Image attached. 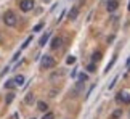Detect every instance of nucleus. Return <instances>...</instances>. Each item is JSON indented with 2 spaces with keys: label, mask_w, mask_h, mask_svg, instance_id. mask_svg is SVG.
Instances as JSON below:
<instances>
[{
  "label": "nucleus",
  "mask_w": 130,
  "mask_h": 119,
  "mask_svg": "<svg viewBox=\"0 0 130 119\" xmlns=\"http://www.w3.org/2000/svg\"><path fill=\"white\" fill-rule=\"evenodd\" d=\"M3 23L7 24V26H10V27L16 26V24H18V18H16V14H14L11 10H7V11L3 13Z\"/></svg>",
  "instance_id": "obj_1"
},
{
  "label": "nucleus",
  "mask_w": 130,
  "mask_h": 119,
  "mask_svg": "<svg viewBox=\"0 0 130 119\" xmlns=\"http://www.w3.org/2000/svg\"><path fill=\"white\" fill-rule=\"evenodd\" d=\"M40 64H42L43 69H50V68H53L55 64H56V61H55V60L50 56V55H45V56L42 58V63H40Z\"/></svg>",
  "instance_id": "obj_2"
},
{
  "label": "nucleus",
  "mask_w": 130,
  "mask_h": 119,
  "mask_svg": "<svg viewBox=\"0 0 130 119\" xmlns=\"http://www.w3.org/2000/svg\"><path fill=\"white\" fill-rule=\"evenodd\" d=\"M19 8H21L23 11H31L34 8V0H21V2H19Z\"/></svg>",
  "instance_id": "obj_3"
},
{
  "label": "nucleus",
  "mask_w": 130,
  "mask_h": 119,
  "mask_svg": "<svg viewBox=\"0 0 130 119\" xmlns=\"http://www.w3.org/2000/svg\"><path fill=\"white\" fill-rule=\"evenodd\" d=\"M82 90H84V82H82V81H79V82L76 84V85H74V88H72V97L80 95Z\"/></svg>",
  "instance_id": "obj_4"
},
{
  "label": "nucleus",
  "mask_w": 130,
  "mask_h": 119,
  "mask_svg": "<svg viewBox=\"0 0 130 119\" xmlns=\"http://www.w3.org/2000/svg\"><path fill=\"white\" fill-rule=\"evenodd\" d=\"M61 45H63V39H61V37H53L52 43H50V47H52L53 50H56V48H61Z\"/></svg>",
  "instance_id": "obj_5"
},
{
  "label": "nucleus",
  "mask_w": 130,
  "mask_h": 119,
  "mask_svg": "<svg viewBox=\"0 0 130 119\" xmlns=\"http://www.w3.org/2000/svg\"><path fill=\"white\" fill-rule=\"evenodd\" d=\"M117 7H119V2H117V0H108V2H106L108 11H116Z\"/></svg>",
  "instance_id": "obj_6"
},
{
  "label": "nucleus",
  "mask_w": 130,
  "mask_h": 119,
  "mask_svg": "<svg viewBox=\"0 0 130 119\" xmlns=\"http://www.w3.org/2000/svg\"><path fill=\"white\" fill-rule=\"evenodd\" d=\"M117 101L130 103V93H128V92H121V93L117 95Z\"/></svg>",
  "instance_id": "obj_7"
},
{
  "label": "nucleus",
  "mask_w": 130,
  "mask_h": 119,
  "mask_svg": "<svg viewBox=\"0 0 130 119\" xmlns=\"http://www.w3.org/2000/svg\"><path fill=\"white\" fill-rule=\"evenodd\" d=\"M77 16H79V8L72 7L71 10H69V13H68V18L71 19V21H74V19H77Z\"/></svg>",
  "instance_id": "obj_8"
},
{
  "label": "nucleus",
  "mask_w": 130,
  "mask_h": 119,
  "mask_svg": "<svg viewBox=\"0 0 130 119\" xmlns=\"http://www.w3.org/2000/svg\"><path fill=\"white\" fill-rule=\"evenodd\" d=\"M34 100H36V98H34V93H27L26 98H24V103H26V105H32Z\"/></svg>",
  "instance_id": "obj_9"
},
{
  "label": "nucleus",
  "mask_w": 130,
  "mask_h": 119,
  "mask_svg": "<svg viewBox=\"0 0 130 119\" xmlns=\"http://www.w3.org/2000/svg\"><path fill=\"white\" fill-rule=\"evenodd\" d=\"M37 110H39V111H43V113H45V111L48 110V105H47L45 101H39V103H37Z\"/></svg>",
  "instance_id": "obj_10"
},
{
  "label": "nucleus",
  "mask_w": 130,
  "mask_h": 119,
  "mask_svg": "<svg viewBox=\"0 0 130 119\" xmlns=\"http://www.w3.org/2000/svg\"><path fill=\"white\" fill-rule=\"evenodd\" d=\"M14 87H18L16 82H14V79H10V81L5 82V88H14Z\"/></svg>",
  "instance_id": "obj_11"
},
{
  "label": "nucleus",
  "mask_w": 130,
  "mask_h": 119,
  "mask_svg": "<svg viewBox=\"0 0 130 119\" xmlns=\"http://www.w3.org/2000/svg\"><path fill=\"white\" fill-rule=\"evenodd\" d=\"M48 37H50V32H47L45 36H42V37H40V42H39V45H40V47H43L45 43L48 42Z\"/></svg>",
  "instance_id": "obj_12"
},
{
  "label": "nucleus",
  "mask_w": 130,
  "mask_h": 119,
  "mask_svg": "<svg viewBox=\"0 0 130 119\" xmlns=\"http://www.w3.org/2000/svg\"><path fill=\"white\" fill-rule=\"evenodd\" d=\"M14 82H16L18 87L23 85V84H24V76H21V74H19V76H16V77H14Z\"/></svg>",
  "instance_id": "obj_13"
},
{
  "label": "nucleus",
  "mask_w": 130,
  "mask_h": 119,
  "mask_svg": "<svg viewBox=\"0 0 130 119\" xmlns=\"http://www.w3.org/2000/svg\"><path fill=\"white\" fill-rule=\"evenodd\" d=\"M101 52H95L93 55H92V60H93V63H96V61H100V60H101Z\"/></svg>",
  "instance_id": "obj_14"
},
{
  "label": "nucleus",
  "mask_w": 130,
  "mask_h": 119,
  "mask_svg": "<svg viewBox=\"0 0 130 119\" xmlns=\"http://www.w3.org/2000/svg\"><path fill=\"white\" fill-rule=\"evenodd\" d=\"M121 116H122V110H116V111L111 114V119H119Z\"/></svg>",
  "instance_id": "obj_15"
},
{
  "label": "nucleus",
  "mask_w": 130,
  "mask_h": 119,
  "mask_svg": "<svg viewBox=\"0 0 130 119\" xmlns=\"http://www.w3.org/2000/svg\"><path fill=\"white\" fill-rule=\"evenodd\" d=\"M13 98H14L13 93H8V97H5V103H7V105H10V103L13 101Z\"/></svg>",
  "instance_id": "obj_16"
},
{
  "label": "nucleus",
  "mask_w": 130,
  "mask_h": 119,
  "mask_svg": "<svg viewBox=\"0 0 130 119\" xmlns=\"http://www.w3.org/2000/svg\"><path fill=\"white\" fill-rule=\"evenodd\" d=\"M63 74H64V71H59V72H53V74H52V77H50V79L53 81V79H56V77H61Z\"/></svg>",
  "instance_id": "obj_17"
},
{
  "label": "nucleus",
  "mask_w": 130,
  "mask_h": 119,
  "mask_svg": "<svg viewBox=\"0 0 130 119\" xmlns=\"http://www.w3.org/2000/svg\"><path fill=\"white\" fill-rule=\"evenodd\" d=\"M87 69H88V72H95V71H96V68H95V63H90L88 66H87Z\"/></svg>",
  "instance_id": "obj_18"
},
{
  "label": "nucleus",
  "mask_w": 130,
  "mask_h": 119,
  "mask_svg": "<svg viewBox=\"0 0 130 119\" xmlns=\"http://www.w3.org/2000/svg\"><path fill=\"white\" fill-rule=\"evenodd\" d=\"M42 119H55V114L53 113H47V114H43Z\"/></svg>",
  "instance_id": "obj_19"
},
{
  "label": "nucleus",
  "mask_w": 130,
  "mask_h": 119,
  "mask_svg": "<svg viewBox=\"0 0 130 119\" xmlns=\"http://www.w3.org/2000/svg\"><path fill=\"white\" fill-rule=\"evenodd\" d=\"M66 63H68V64L76 63V58H74V56H68V58H66Z\"/></svg>",
  "instance_id": "obj_20"
},
{
  "label": "nucleus",
  "mask_w": 130,
  "mask_h": 119,
  "mask_svg": "<svg viewBox=\"0 0 130 119\" xmlns=\"http://www.w3.org/2000/svg\"><path fill=\"white\" fill-rule=\"evenodd\" d=\"M114 61H116V56H114V58H112V61H111V63H109V64H108V66H106V69H104V71H106V72H108V71H109V69H111V68H112V64H114Z\"/></svg>",
  "instance_id": "obj_21"
},
{
  "label": "nucleus",
  "mask_w": 130,
  "mask_h": 119,
  "mask_svg": "<svg viewBox=\"0 0 130 119\" xmlns=\"http://www.w3.org/2000/svg\"><path fill=\"white\" fill-rule=\"evenodd\" d=\"M87 79H88V76H87V74H80V76H79V81H82V82H85Z\"/></svg>",
  "instance_id": "obj_22"
},
{
  "label": "nucleus",
  "mask_w": 130,
  "mask_h": 119,
  "mask_svg": "<svg viewBox=\"0 0 130 119\" xmlns=\"http://www.w3.org/2000/svg\"><path fill=\"white\" fill-rule=\"evenodd\" d=\"M31 40H32V37H29V39H27V40H26V42H24V43H23V47H21V48H26V47L29 45V42H31Z\"/></svg>",
  "instance_id": "obj_23"
},
{
  "label": "nucleus",
  "mask_w": 130,
  "mask_h": 119,
  "mask_svg": "<svg viewBox=\"0 0 130 119\" xmlns=\"http://www.w3.org/2000/svg\"><path fill=\"white\" fill-rule=\"evenodd\" d=\"M42 27H43V24H42V23H39V24H37V26H36V27H34V31H40V29H42Z\"/></svg>",
  "instance_id": "obj_24"
},
{
  "label": "nucleus",
  "mask_w": 130,
  "mask_h": 119,
  "mask_svg": "<svg viewBox=\"0 0 130 119\" xmlns=\"http://www.w3.org/2000/svg\"><path fill=\"white\" fill-rule=\"evenodd\" d=\"M50 97H56V90H52V92H50Z\"/></svg>",
  "instance_id": "obj_25"
},
{
  "label": "nucleus",
  "mask_w": 130,
  "mask_h": 119,
  "mask_svg": "<svg viewBox=\"0 0 130 119\" xmlns=\"http://www.w3.org/2000/svg\"><path fill=\"white\" fill-rule=\"evenodd\" d=\"M127 69H130V58L127 60Z\"/></svg>",
  "instance_id": "obj_26"
},
{
  "label": "nucleus",
  "mask_w": 130,
  "mask_h": 119,
  "mask_svg": "<svg viewBox=\"0 0 130 119\" xmlns=\"http://www.w3.org/2000/svg\"><path fill=\"white\" fill-rule=\"evenodd\" d=\"M128 10H130V3H128Z\"/></svg>",
  "instance_id": "obj_27"
},
{
  "label": "nucleus",
  "mask_w": 130,
  "mask_h": 119,
  "mask_svg": "<svg viewBox=\"0 0 130 119\" xmlns=\"http://www.w3.org/2000/svg\"><path fill=\"white\" fill-rule=\"evenodd\" d=\"M31 119H36V117H31Z\"/></svg>",
  "instance_id": "obj_28"
}]
</instances>
